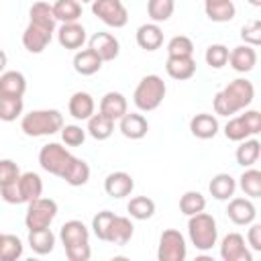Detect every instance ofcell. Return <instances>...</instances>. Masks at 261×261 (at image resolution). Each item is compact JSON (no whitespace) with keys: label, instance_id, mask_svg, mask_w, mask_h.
Masks as SVG:
<instances>
[{"label":"cell","instance_id":"obj_39","mask_svg":"<svg viewBox=\"0 0 261 261\" xmlns=\"http://www.w3.org/2000/svg\"><path fill=\"white\" fill-rule=\"evenodd\" d=\"M22 98H10V96H0V120L12 122L22 114Z\"/></svg>","mask_w":261,"mask_h":261},{"label":"cell","instance_id":"obj_46","mask_svg":"<svg viewBox=\"0 0 261 261\" xmlns=\"http://www.w3.org/2000/svg\"><path fill=\"white\" fill-rule=\"evenodd\" d=\"M241 37L247 45L251 47H257L261 43V22L259 20H251L247 22L243 29H241Z\"/></svg>","mask_w":261,"mask_h":261},{"label":"cell","instance_id":"obj_17","mask_svg":"<svg viewBox=\"0 0 261 261\" xmlns=\"http://www.w3.org/2000/svg\"><path fill=\"white\" fill-rule=\"evenodd\" d=\"M100 112L112 120H120L128 112L126 98L120 92H106L100 100Z\"/></svg>","mask_w":261,"mask_h":261},{"label":"cell","instance_id":"obj_49","mask_svg":"<svg viewBox=\"0 0 261 261\" xmlns=\"http://www.w3.org/2000/svg\"><path fill=\"white\" fill-rule=\"evenodd\" d=\"M65 255L69 261H88L92 255L90 243H82V245H73V247H65Z\"/></svg>","mask_w":261,"mask_h":261},{"label":"cell","instance_id":"obj_51","mask_svg":"<svg viewBox=\"0 0 261 261\" xmlns=\"http://www.w3.org/2000/svg\"><path fill=\"white\" fill-rule=\"evenodd\" d=\"M247 241L253 251H261V224H251L247 232Z\"/></svg>","mask_w":261,"mask_h":261},{"label":"cell","instance_id":"obj_30","mask_svg":"<svg viewBox=\"0 0 261 261\" xmlns=\"http://www.w3.org/2000/svg\"><path fill=\"white\" fill-rule=\"evenodd\" d=\"M112 130H114V120L108 118V116H104L102 112L92 114V116L88 118V133H90L92 139H96V141H106V139L112 135Z\"/></svg>","mask_w":261,"mask_h":261},{"label":"cell","instance_id":"obj_55","mask_svg":"<svg viewBox=\"0 0 261 261\" xmlns=\"http://www.w3.org/2000/svg\"><path fill=\"white\" fill-rule=\"evenodd\" d=\"M77 2H80V4H84V2H92V0H77Z\"/></svg>","mask_w":261,"mask_h":261},{"label":"cell","instance_id":"obj_38","mask_svg":"<svg viewBox=\"0 0 261 261\" xmlns=\"http://www.w3.org/2000/svg\"><path fill=\"white\" fill-rule=\"evenodd\" d=\"M206 208V198L200 194V192H186L181 198H179V210L186 214V216H192V214H198Z\"/></svg>","mask_w":261,"mask_h":261},{"label":"cell","instance_id":"obj_16","mask_svg":"<svg viewBox=\"0 0 261 261\" xmlns=\"http://www.w3.org/2000/svg\"><path fill=\"white\" fill-rule=\"evenodd\" d=\"M57 39L65 49H80L86 43V29L80 22H63L57 31Z\"/></svg>","mask_w":261,"mask_h":261},{"label":"cell","instance_id":"obj_2","mask_svg":"<svg viewBox=\"0 0 261 261\" xmlns=\"http://www.w3.org/2000/svg\"><path fill=\"white\" fill-rule=\"evenodd\" d=\"M20 128L27 137H49L63 128V114L55 108L33 110L22 116Z\"/></svg>","mask_w":261,"mask_h":261},{"label":"cell","instance_id":"obj_54","mask_svg":"<svg viewBox=\"0 0 261 261\" xmlns=\"http://www.w3.org/2000/svg\"><path fill=\"white\" fill-rule=\"evenodd\" d=\"M216 2H222V0H204V4H216Z\"/></svg>","mask_w":261,"mask_h":261},{"label":"cell","instance_id":"obj_52","mask_svg":"<svg viewBox=\"0 0 261 261\" xmlns=\"http://www.w3.org/2000/svg\"><path fill=\"white\" fill-rule=\"evenodd\" d=\"M6 63H8V57H6V53L0 49V73L4 71V67H6Z\"/></svg>","mask_w":261,"mask_h":261},{"label":"cell","instance_id":"obj_21","mask_svg":"<svg viewBox=\"0 0 261 261\" xmlns=\"http://www.w3.org/2000/svg\"><path fill=\"white\" fill-rule=\"evenodd\" d=\"M165 71H167L169 77H173L177 82L190 80L196 73V61L192 59V55H188V57H167Z\"/></svg>","mask_w":261,"mask_h":261},{"label":"cell","instance_id":"obj_28","mask_svg":"<svg viewBox=\"0 0 261 261\" xmlns=\"http://www.w3.org/2000/svg\"><path fill=\"white\" fill-rule=\"evenodd\" d=\"M29 14H31V22H33V24H39V27L51 31V33L55 31L57 18H55V14H53V6H51V4H47V2H35V4L31 6Z\"/></svg>","mask_w":261,"mask_h":261},{"label":"cell","instance_id":"obj_18","mask_svg":"<svg viewBox=\"0 0 261 261\" xmlns=\"http://www.w3.org/2000/svg\"><path fill=\"white\" fill-rule=\"evenodd\" d=\"M59 239L63 243V249L73 247V245H82V243H88L90 230L82 220H67L59 230Z\"/></svg>","mask_w":261,"mask_h":261},{"label":"cell","instance_id":"obj_43","mask_svg":"<svg viewBox=\"0 0 261 261\" xmlns=\"http://www.w3.org/2000/svg\"><path fill=\"white\" fill-rule=\"evenodd\" d=\"M224 135H226L228 141H234V143H241V141H245L247 137H251L241 116H234V118H230V120L226 122V126H224Z\"/></svg>","mask_w":261,"mask_h":261},{"label":"cell","instance_id":"obj_41","mask_svg":"<svg viewBox=\"0 0 261 261\" xmlns=\"http://www.w3.org/2000/svg\"><path fill=\"white\" fill-rule=\"evenodd\" d=\"M194 53V43L186 35H175L167 43V55L169 57H188Z\"/></svg>","mask_w":261,"mask_h":261},{"label":"cell","instance_id":"obj_32","mask_svg":"<svg viewBox=\"0 0 261 261\" xmlns=\"http://www.w3.org/2000/svg\"><path fill=\"white\" fill-rule=\"evenodd\" d=\"M18 186H20V194H22V200L29 204L31 200H37L41 198L43 194V181L37 173L33 171H27V173H20L18 177Z\"/></svg>","mask_w":261,"mask_h":261},{"label":"cell","instance_id":"obj_6","mask_svg":"<svg viewBox=\"0 0 261 261\" xmlns=\"http://www.w3.org/2000/svg\"><path fill=\"white\" fill-rule=\"evenodd\" d=\"M57 216V204L51 198H37L29 202V210L24 216V224L29 230L47 228Z\"/></svg>","mask_w":261,"mask_h":261},{"label":"cell","instance_id":"obj_53","mask_svg":"<svg viewBox=\"0 0 261 261\" xmlns=\"http://www.w3.org/2000/svg\"><path fill=\"white\" fill-rule=\"evenodd\" d=\"M253 6H261V0H249Z\"/></svg>","mask_w":261,"mask_h":261},{"label":"cell","instance_id":"obj_34","mask_svg":"<svg viewBox=\"0 0 261 261\" xmlns=\"http://www.w3.org/2000/svg\"><path fill=\"white\" fill-rule=\"evenodd\" d=\"M204 10H206V16L212 22H228L237 14V8H234L232 0H222V2H216V4H204Z\"/></svg>","mask_w":261,"mask_h":261},{"label":"cell","instance_id":"obj_26","mask_svg":"<svg viewBox=\"0 0 261 261\" xmlns=\"http://www.w3.org/2000/svg\"><path fill=\"white\" fill-rule=\"evenodd\" d=\"M212 198L216 200H228L232 198L234 190H237V181L230 173H216L212 179H210V186H208Z\"/></svg>","mask_w":261,"mask_h":261},{"label":"cell","instance_id":"obj_50","mask_svg":"<svg viewBox=\"0 0 261 261\" xmlns=\"http://www.w3.org/2000/svg\"><path fill=\"white\" fill-rule=\"evenodd\" d=\"M249 135H257L261 133V112L259 110H245V114H241Z\"/></svg>","mask_w":261,"mask_h":261},{"label":"cell","instance_id":"obj_33","mask_svg":"<svg viewBox=\"0 0 261 261\" xmlns=\"http://www.w3.org/2000/svg\"><path fill=\"white\" fill-rule=\"evenodd\" d=\"M53 14L61 22H77L82 16V4L77 0H57L53 4Z\"/></svg>","mask_w":261,"mask_h":261},{"label":"cell","instance_id":"obj_35","mask_svg":"<svg viewBox=\"0 0 261 261\" xmlns=\"http://www.w3.org/2000/svg\"><path fill=\"white\" fill-rule=\"evenodd\" d=\"M22 255V243L16 234L0 232V261H14Z\"/></svg>","mask_w":261,"mask_h":261},{"label":"cell","instance_id":"obj_3","mask_svg":"<svg viewBox=\"0 0 261 261\" xmlns=\"http://www.w3.org/2000/svg\"><path fill=\"white\" fill-rule=\"evenodd\" d=\"M188 234H190L192 245L198 251H210L218 239V228H216L214 216L206 214L204 210L198 214H192L188 220Z\"/></svg>","mask_w":261,"mask_h":261},{"label":"cell","instance_id":"obj_4","mask_svg":"<svg viewBox=\"0 0 261 261\" xmlns=\"http://www.w3.org/2000/svg\"><path fill=\"white\" fill-rule=\"evenodd\" d=\"M165 92H167L165 82H163L159 75L151 73V75H145V77L139 82V86L135 88L133 102H135V106H137L139 110L151 112V110H155V108L163 102Z\"/></svg>","mask_w":261,"mask_h":261},{"label":"cell","instance_id":"obj_11","mask_svg":"<svg viewBox=\"0 0 261 261\" xmlns=\"http://www.w3.org/2000/svg\"><path fill=\"white\" fill-rule=\"evenodd\" d=\"M51 35H53L51 31H47V29H43L39 24L29 22V27L22 33V45H24V49L29 53H43L45 47L51 43Z\"/></svg>","mask_w":261,"mask_h":261},{"label":"cell","instance_id":"obj_48","mask_svg":"<svg viewBox=\"0 0 261 261\" xmlns=\"http://www.w3.org/2000/svg\"><path fill=\"white\" fill-rule=\"evenodd\" d=\"M20 177V169L12 159H0V186Z\"/></svg>","mask_w":261,"mask_h":261},{"label":"cell","instance_id":"obj_31","mask_svg":"<svg viewBox=\"0 0 261 261\" xmlns=\"http://www.w3.org/2000/svg\"><path fill=\"white\" fill-rule=\"evenodd\" d=\"M259 155H261V143L257 139H245V141H241V145L237 147V153H234L237 163L243 165V167H251L253 163H257Z\"/></svg>","mask_w":261,"mask_h":261},{"label":"cell","instance_id":"obj_47","mask_svg":"<svg viewBox=\"0 0 261 261\" xmlns=\"http://www.w3.org/2000/svg\"><path fill=\"white\" fill-rule=\"evenodd\" d=\"M0 196H2V200L8 202V204H24L22 194H20V186H18V179L0 186Z\"/></svg>","mask_w":261,"mask_h":261},{"label":"cell","instance_id":"obj_20","mask_svg":"<svg viewBox=\"0 0 261 261\" xmlns=\"http://www.w3.org/2000/svg\"><path fill=\"white\" fill-rule=\"evenodd\" d=\"M149 130V122L143 114L139 112H126L122 118H120V133L126 137V139H143Z\"/></svg>","mask_w":261,"mask_h":261},{"label":"cell","instance_id":"obj_9","mask_svg":"<svg viewBox=\"0 0 261 261\" xmlns=\"http://www.w3.org/2000/svg\"><path fill=\"white\" fill-rule=\"evenodd\" d=\"M220 257L224 261H253L251 251L245 245L243 234L228 232L220 243Z\"/></svg>","mask_w":261,"mask_h":261},{"label":"cell","instance_id":"obj_19","mask_svg":"<svg viewBox=\"0 0 261 261\" xmlns=\"http://www.w3.org/2000/svg\"><path fill=\"white\" fill-rule=\"evenodd\" d=\"M137 45L145 51H155L163 45V31L157 22H147L137 29Z\"/></svg>","mask_w":261,"mask_h":261},{"label":"cell","instance_id":"obj_36","mask_svg":"<svg viewBox=\"0 0 261 261\" xmlns=\"http://www.w3.org/2000/svg\"><path fill=\"white\" fill-rule=\"evenodd\" d=\"M126 210H128V214H130L133 218H137V220H147V218H151V216L155 214V202H153L151 198H147V196H137V198H133V200L128 202Z\"/></svg>","mask_w":261,"mask_h":261},{"label":"cell","instance_id":"obj_44","mask_svg":"<svg viewBox=\"0 0 261 261\" xmlns=\"http://www.w3.org/2000/svg\"><path fill=\"white\" fill-rule=\"evenodd\" d=\"M112 218H114V212H110V210H102V212H98L92 218V230H94V234L100 241H106V234H108V228H110Z\"/></svg>","mask_w":261,"mask_h":261},{"label":"cell","instance_id":"obj_1","mask_svg":"<svg viewBox=\"0 0 261 261\" xmlns=\"http://www.w3.org/2000/svg\"><path fill=\"white\" fill-rule=\"evenodd\" d=\"M255 98V88L249 80L237 77L232 80L224 90H220L214 96V112L220 116H230L237 114L239 110L247 108Z\"/></svg>","mask_w":261,"mask_h":261},{"label":"cell","instance_id":"obj_15","mask_svg":"<svg viewBox=\"0 0 261 261\" xmlns=\"http://www.w3.org/2000/svg\"><path fill=\"white\" fill-rule=\"evenodd\" d=\"M133 230H135V226H133L130 218L114 214V218L110 222V228H108V234H106V243H112L116 247H124L130 241Z\"/></svg>","mask_w":261,"mask_h":261},{"label":"cell","instance_id":"obj_12","mask_svg":"<svg viewBox=\"0 0 261 261\" xmlns=\"http://www.w3.org/2000/svg\"><path fill=\"white\" fill-rule=\"evenodd\" d=\"M226 214L228 218L243 226V224H251L257 216V210H255V204L249 200V198H232L228 202V208H226Z\"/></svg>","mask_w":261,"mask_h":261},{"label":"cell","instance_id":"obj_13","mask_svg":"<svg viewBox=\"0 0 261 261\" xmlns=\"http://www.w3.org/2000/svg\"><path fill=\"white\" fill-rule=\"evenodd\" d=\"M228 63H230V67H232L234 71H239V73L251 71V69L255 67V63H257L255 47H251V45H247V43L234 47L232 51H228Z\"/></svg>","mask_w":261,"mask_h":261},{"label":"cell","instance_id":"obj_27","mask_svg":"<svg viewBox=\"0 0 261 261\" xmlns=\"http://www.w3.org/2000/svg\"><path fill=\"white\" fill-rule=\"evenodd\" d=\"M29 245L37 255H47L53 251L55 247V234L51 232V228H35L29 230Z\"/></svg>","mask_w":261,"mask_h":261},{"label":"cell","instance_id":"obj_5","mask_svg":"<svg viewBox=\"0 0 261 261\" xmlns=\"http://www.w3.org/2000/svg\"><path fill=\"white\" fill-rule=\"evenodd\" d=\"M71 159H73V155H71L65 147H61L59 143L43 145L41 151H39V165H41L47 173L57 175V177H61V175L65 173V169H67V165L71 163Z\"/></svg>","mask_w":261,"mask_h":261},{"label":"cell","instance_id":"obj_23","mask_svg":"<svg viewBox=\"0 0 261 261\" xmlns=\"http://www.w3.org/2000/svg\"><path fill=\"white\" fill-rule=\"evenodd\" d=\"M190 130H192V135L196 139H204V141L206 139H214L216 133H218V120H216V116L206 114V112L196 114L190 120Z\"/></svg>","mask_w":261,"mask_h":261},{"label":"cell","instance_id":"obj_24","mask_svg":"<svg viewBox=\"0 0 261 261\" xmlns=\"http://www.w3.org/2000/svg\"><path fill=\"white\" fill-rule=\"evenodd\" d=\"M69 114L75 118V120H88L92 114H94V98L88 94V92H75L71 98H69Z\"/></svg>","mask_w":261,"mask_h":261},{"label":"cell","instance_id":"obj_25","mask_svg":"<svg viewBox=\"0 0 261 261\" xmlns=\"http://www.w3.org/2000/svg\"><path fill=\"white\" fill-rule=\"evenodd\" d=\"M102 63L104 61L92 49H84V51H77L73 55V69L80 75H94V73H98Z\"/></svg>","mask_w":261,"mask_h":261},{"label":"cell","instance_id":"obj_29","mask_svg":"<svg viewBox=\"0 0 261 261\" xmlns=\"http://www.w3.org/2000/svg\"><path fill=\"white\" fill-rule=\"evenodd\" d=\"M61 179H65V181H67L69 186H73V188L84 186V184H88V179H90V165H88L84 159L73 157L71 163L67 165L65 173L61 175Z\"/></svg>","mask_w":261,"mask_h":261},{"label":"cell","instance_id":"obj_8","mask_svg":"<svg viewBox=\"0 0 261 261\" xmlns=\"http://www.w3.org/2000/svg\"><path fill=\"white\" fill-rule=\"evenodd\" d=\"M92 12L108 27L120 29L128 22V12L122 0H92Z\"/></svg>","mask_w":261,"mask_h":261},{"label":"cell","instance_id":"obj_37","mask_svg":"<svg viewBox=\"0 0 261 261\" xmlns=\"http://www.w3.org/2000/svg\"><path fill=\"white\" fill-rule=\"evenodd\" d=\"M175 2L173 0H149L147 2V12L153 22H165L173 14Z\"/></svg>","mask_w":261,"mask_h":261},{"label":"cell","instance_id":"obj_40","mask_svg":"<svg viewBox=\"0 0 261 261\" xmlns=\"http://www.w3.org/2000/svg\"><path fill=\"white\" fill-rule=\"evenodd\" d=\"M241 190L249 196V198H259L261 196V171L259 169H247L241 177Z\"/></svg>","mask_w":261,"mask_h":261},{"label":"cell","instance_id":"obj_42","mask_svg":"<svg viewBox=\"0 0 261 261\" xmlns=\"http://www.w3.org/2000/svg\"><path fill=\"white\" fill-rule=\"evenodd\" d=\"M204 59H206V63L210 65V67H214V69H220V67H224L226 63H228V47H224V45H210L208 49H206V55H204Z\"/></svg>","mask_w":261,"mask_h":261},{"label":"cell","instance_id":"obj_22","mask_svg":"<svg viewBox=\"0 0 261 261\" xmlns=\"http://www.w3.org/2000/svg\"><path fill=\"white\" fill-rule=\"evenodd\" d=\"M27 90V80L20 71H2L0 73V96L22 98Z\"/></svg>","mask_w":261,"mask_h":261},{"label":"cell","instance_id":"obj_45","mask_svg":"<svg viewBox=\"0 0 261 261\" xmlns=\"http://www.w3.org/2000/svg\"><path fill=\"white\" fill-rule=\"evenodd\" d=\"M61 139L69 147H80L86 141V130L82 126H77V124H65L61 128Z\"/></svg>","mask_w":261,"mask_h":261},{"label":"cell","instance_id":"obj_7","mask_svg":"<svg viewBox=\"0 0 261 261\" xmlns=\"http://www.w3.org/2000/svg\"><path fill=\"white\" fill-rule=\"evenodd\" d=\"M186 255H188V247H186L184 234L175 228L163 230L159 237V249H157L159 261H184Z\"/></svg>","mask_w":261,"mask_h":261},{"label":"cell","instance_id":"obj_10","mask_svg":"<svg viewBox=\"0 0 261 261\" xmlns=\"http://www.w3.org/2000/svg\"><path fill=\"white\" fill-rule=\"evenodd\" d=\"M90 49L102 59V61H114L118 57V51H120V45H118V39L110 33H96L92 39H90Z\"/></svg>","mask_w":261,"mask_h":261},{"label":"cell","instance_id":"obj_14","mask_svg":"<svg viewBox=\"0 0 261 261\" xmlns=\"http://www.w3.org/2000/svg\"><path fill=\"white\" fill-rule=\"evenodd\" d=\"M135 181L126 171H112L104 179V190L110 198H124L133 192Z\"/></svg>","mask_w":261,"mask_h":261}]
</instances>
